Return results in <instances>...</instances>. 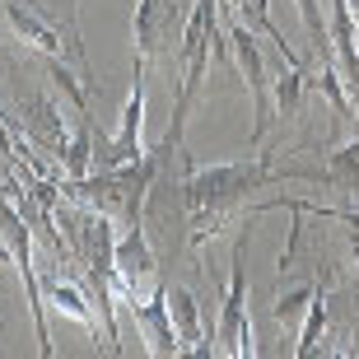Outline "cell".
Instances as JSON below:
<instances>
[{"mask_svg": "<svg viewBox=\"0 0 359 359\" xmlns=\"http://www.w3.org/2000/svg\"><path fill=\"white\" fill-rule=\"evenodd\" d=\"M168 313H173V327H177V341H182V346H196L201 336H205L196 294L187 290V285H168Z\"/></svg>", "mask_w": 359, "mask_h": 359, "instance_id": "12", "label": "cell"}, {"mask_svg": "<svg viewBox=\"0 0 359 359\" xmlns=\"http://www.w3.org/2000/svg\"><path fill=\"white\" fill-rule=\"evenodd\" d=\"M126 313L135 318V332L145 336V350L149 359H182V341H177V327H173V313H168V285L140 299V304H121Z\"/></svg>", "mask_w": 359, "mask_h": 359, "instance_id": "8", "label": "cell"}, {"mask_svg": "<svg viewBox=\"0 0 359 359\" xmlns=\"http://www.w3.org/2000/svg\"><path fill=\"white\" fill-rule=\"evenodd\" d=\"M182 24L177 0H135L131 14V38H135V61H168L173 66V33Z\"/></svg>", "mask_w": 359, "mask_h": 359, "instance_id": "7", "label": "cell"}, {"mask_svg": "<svg viewBox=\"0 0 359 359\" xmlns=\"http://www.w3.org/2000/svg\"><path fill=\"white\" fill-rule=\"evenodd\" d=\"M42 280V276H38ZM42 299L61 313V318H70V322H80L84 332H89V341L98 346V308H93V299H89V285L84 280H42Z\"/></svg>", "mask_w": 359, "mask_h": 359, "instance_id": "9", "label": "cell"}, {"mask_svg": "<svg viewBox=\"0 0 359 359\" xmlns=\"http://www.w3.org/2000/svg\"><path fill=\"white\" fill-rule=\"evenodd\" d=\"M318 290H322V280H318V285H308V290H290V294H280L276 304H271V318H276V322H290L294 313H299V308L313 304V294H318Z\"/></svg>", "mask_w": 359, "mask_h": 359, "instance_id": "14", "label": "cell"}, {"mask_svg": "<svg viewBox=\"0 0 359 359\" xmlns=\"http://www.w3.org/2000/svg\"><path fill=\"white\" fill-rule=\"evenodd\" d=\"M294 5H299V19H304V28H308V52H313V56L332 52V38H327V24H322L318 0H294Z\"/></svg>", "mask_w": 359, "mask_h": 359, "instance_id": "13", "label": "cell"}, {"mask_svg": "<svg viewBox=\"0 0 359 359\" xmlns=\"http://www.w3.org/2000/svg\"><path fill=\"white\" fill-rule=\"evenodd\" d=\"M14 126H24V140L38 149L42 159H52L56 168L66 163L70 140H75V135L66 131L61 107H56L47 93H24V98H19V112H14Z\"/></svg>", "mask_w": 359, "mask_h": 359, "instance_id": "6", "label": "cell"}, {"mask_svg": "<svg viewBox=\"0 0 359 359\" xmlns=\"http://www.w3.org/2000/svg\"><path fill=\"white\" fill-rule=\"evenodd\" d=\"M313 66H318V56H308L304 66H285L276 80H271L276 121H294V117H299V107H304V84H308V75H313Z\"/></svg>", "mask_w": 359, "mask_h": 359, "instance_id": "11", "label": "cell"}, {"mask_svg": "<svg viewBox=\"0 0 359 359\" xmlns=\"http://www.w3.org/2000/svg\"><path fill=\"white\" fill-rule=\"evenodd\" d=\"M219 19H224V38H229V52H233V66H238L243 84H248V93H252V131H248V149H257L271 135V126H276L271 75H266V61H262V47H257V33L233 14L229 0H219Z\"/></svg>", "mask_w": 359, "mask_h": 359, "instance_id": "3", "label": "cell"}, {"mask_svg": "<svg viewBox=\"0 0 359 359\" xmlns=\"http://www.w3.org/2000/svg\"><path fill=\"white\" fill-rule=\"evenodd\" d=\"M0 56H5V52H0Z\"/></svg>", "mask_w": 359, "mask_h": 359, "instance_id": "15", "label": "cell"}, {"mask_svg": "<svg viewBox=\"0 0 359 359\" xmlns=\"http://www.w3.org/2000/svg\"><path fill=\"white\" fill-rule=\"evenodd\" d=\"M0 14H5L10 33L24 42V47L42 52L47 61H70V56H75L80 75H84V80H93L89 56H84V47H80V28H75V24L61 28L56 19H47V14H42L33 0H0Z\"/></svg>", "mask_w": 359, "mask_h": 359, "instance_id": "4", "label": "cell"}, {"mask_svg": "<svg viewBox=\"0 0 359 359\" xmlns=\"http://www.w3.org/2000/svg\"><path fill=\"white\" fill-rule=\"evenodd\" d=\"M182 168V205H187V248L191 257H205V248L215 243V233L224 224H233L248 201L262 191V187L276 182H318V168H294V163H276L271 154H257V159H233V163H201L177 159Z\"/></svg>", "mask_w": 359, "mask_h": 359, "instance_id": "1", "label": "cell"}, {"mask_svg": "<svg viewBox=\"0 0 359 359\" xmlns=\"http://www.w3.org/2000/svg\"><path fill=\"white\" fill-rule=\"evenodd\" d=\"M210 52L219 66H233V52H229V38L219 33V0H191V14L182 24V42H177V93H173V121H168V145L182 149V131L187 117L196 107V93L205 84V66H210Z\"/></svg>", "mask_w": 359, "mask_h": 359, "instance_id": "2", "label": "cell"}, {"mask_svg": "<svg viewBox=\"0 0 359 359\" xmlns=\"http://www.w3.org/2000/svg\"><path fill=\"white\" fill-rule=\"evenodd\" d=\"M318 187H336L346 196H359V135L332 145V154H327V163L318 173Z\"/></svg>", "mask_w": 359, "mask_h": 359, "instance_id": "10", "label": "cell"}, {"mask_svg": "<svg viewBox=\"0 0 359 359\" xmlns=\"http://www.w3.org/2000/svg\"><path fill=\"white\" fill-rule=\"evenodd\" d=\"M112 271H117V294L121 304H140L159 290V257H154V243H149L145 219L117 233V257H112Z\"/></svg>", "mask_w": 359, "mask_h": 359, "instance_id": "5", "label": "cell"}]
</instances>
